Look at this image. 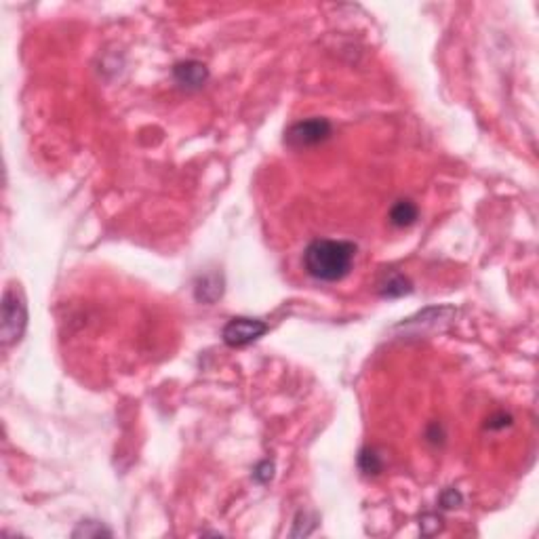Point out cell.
<instances>
[{"mask_svg":"<svg viewBox=\"0 0 539 539\" xmlns=\"http://www.w3.org/2000/svg\"><path fill=\"white\" fill-rule=\"evenodd\" d=\"M356 257V245L350 240H331L318 238L312 240L304 253L306 272L322 282H337L352 270Z\"/></svg>","mask_w":539,"mask_h":539,"instance_id":"6da1fadb","label":"cell"},{"mask_svg":"<svg viewBox=\"0 0 539 539\" xmlns=\"http://www.w3.org/2000/svg\"><path fill=\"white\" fill-rule=\"evenodd\" d=\"M28 324V310L19 293L6 291L2 304V339L4 344L19 342Z\"/></svg>","mask_w":539,"mask_h":539,"instance_id":"7a4b0ae2","label":"cell"},{"mask_svg":"<svg viewBox=\"0 0 539 539\" xmlns=\"http://www.w3.org/2000/svg\"><path fill=\"white\" fill-rule=\"evenodd\" d=\"M268 333V324L260 318L238 316L232 318L222 331V337L230 348H245Z\"/></svg>","mask_w":539,"mask_h":539,"instance_id":"3957f363","label":"cell"},{"mask_svg":"<svg viewBox=\"0 0 539 539\" xmlns=\"http://www.w3.org/2000/svg\"><path fill=\"white\" fill-rule=\"evenodd\" d=\"M329 135H331V123L327 118H308L295 123L284 135V141L287 145L302 150L322 143L324 139H329Z\"/></svg>","mask_w":539,"mask_h":539,"instance_id":"277c9868","label":"cell"},{"mask_svg":"<svg viewBox=\"0 0 539 539\" xmlns=\"http://www.w3.org/2000/svg\"><path fill=\"white\" fill-rule=\"evenodd\" d=\"M173 76L183 89H198L207 83L209 78V70L205 63L200 61H181L175 66Z\"/></svg>","mask_w":539,"mask_h":539,"instance_id":"5b68a950","label":"cell"},{"mask_svg":"<svg viewBox=\"0 0 539 539\" xmlns=\"http://www.w3.org/2000/svg\"><path fill=\"white\" fill-rule=\"evenodd\" d=\"M413 291L411 287V280L403 276L401 272H386L381 282H379V295L381 297H388V299H394V297H403V295H409Z\"/></svg>","mask_w":539,"mask_h":539,"instance_id":"8992f818","label":"cell"},{"mask_svg":"<svg viewBox=\"0 0 539 539\" xmlns=\"http://www.w3.org/2000/svg\"><path fill=\"white\" fill-rule=\"evenodd\" d=\"M417 207L411 200H399L392 209H390V224L396 227H409L411 224L417 222Z\"/></svg>","mask_w":539,"mask_h":539,"instance_id":"52a82bcc","label":"cell"},{"mask_svg":"<svg viewBox=\"0 0 539 539\" xmlns=\"http://www.w3.org/2000/svg\"><path fill=\"white\" fill-rule=\"evenodd\" d=\"M222 280L217 274H211V276H205L198 280L196 284V299L198 302H205L207 304V293H211V302H215L217 297H222Z\"/></svg>","mask_w":539,"mask_h":539,"instance_id":"ba28073f","label":"cell"},{"mask_svg":"<svg viewBox=\"0 0 539 539\" xmlns=\"http://www.w3.org/2000/svg\"><path fill=\"white\" fill-rule=\"evenodd\" d=\"M74 538H112V531L110 529H106L101 523H95V520H83L76 529H74V533H72Z\"/></svg>","mask_w":539,"mask_h":539,"instance_id":"9c48e42d","label":"cell"},{"mask_svg":"<svg viewBox=\"0 0 539 539\" xmlns=\"http://www.w3.org/2000/svg\"><path fill=\"white\" fill-rule=\"evenodd\" d=\"M359 466L364 474H379L381 468H384V461H381V457L373 449H364L360 453Z\"/></svg>","mask_w":539,"mask_h":539,"instance_id":"30bf717a","label":"cell"},{"mask_svg":"<svg viewBox=\"0 0 539 539\" xmlns=\"http://www.w3.org/2000/svg\"><path fill=\"white\" fill-rule=\"evenodd\" d=\"M441 527H443V523H441V518L436 514H426L419 520V529H421L423 535H434V533L441 531Z\"/></svg>","mask_w":539,"mask_h":539,"instance_id":"8fae6325","label":"cell"},{"mask_svg":"<svg viewBox=\"0 0 539 539\" xmlns=\"http://www.w3.org/2000/svg\"><path fill=\"white\" fill-rule=\"evenodd\" d=\"M461 503H463V497H461V493H459L457 489H453V487L445 489V491H443V495H441V505H443L445 510L459 508Z\"/></svg>","mask_w":539,"mask_h":539,"instance_id":"7c38bea8","label":"cell"},{"mask_svg":"<svg viewBox=\"0 0 539 539\" xmlns=\"http://www.w3.org/2000/svg\"><path fill=\"white\" fill-rule=\"evenodd\" d=\"M272 476H274V463L272 461H262L255 468V472H253V478L257 483H262V485H268L270 481H272Z\"/></svg>","mask_w":539,"mask_h":539,"instance_id":"4fadbf2b","label":"cell"}]
</instances>
